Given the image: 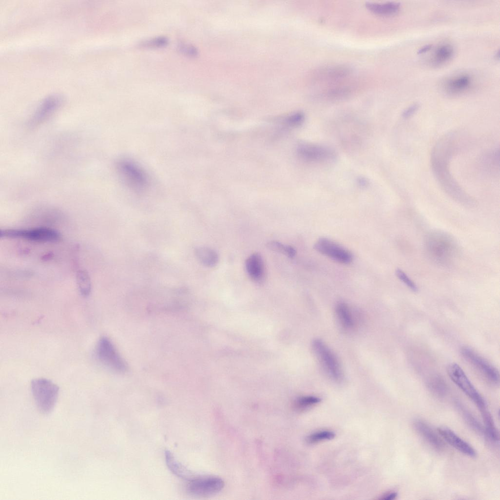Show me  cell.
<instances>
[{
  "mask_svg": "<svg viewBox=\"0 0 500 500\" xmlns=\"http://www.w3.org/2000/svg\"><path fill=\"white\" fill-rule=\"evenodd\" d=\"M456 135L449 133L436 143L431 154L433 172L443 190L456 201L464 205L472 206L474 200L466 193L454 178L449 168V163L455 148Z\"/></svg>",
  "mask_w": 500,
  "mask_h": 500,
  "instance_id": "1",
  "label": "cell"
},
{
  "mask_svg": "<svg viewBox=\"0 0 500 500\" xmlns=\"http://www.w3.org/2000/svg\"><path fill=\"white\" fill-rule=\"evenodd\" d=\"M424 248L429 259L441 266L451 265L458 253V246L455 239L441 230L430 232L426 237Z\"/></svg>",
  "mask_w": 500,
  "mask_h": 500,
  "instance_id": "2",
  "label": "cell"
},
{
  "mask_svg": "<svg viewBox=\"0 0 500 500\" xmlns=\"http://www.w3.org/2000/svg\"><path fill=\"white\" fill-rule=\"evenodd\" d=\"M31 390L38 409L43 415L50 414L56 404L59 387L52 381L38 378L31 382Z\"/></svg>",
  "mask_w": 500,
  "mask_h": 500,
  "instance_id": "3",
  "label": "cell"
},
{
  "mask_svg": "<svg viewBox=\"0 0 500 500\" xmlns=\"http://www.w3.org/2000/svg\"><path fill=\"white\" fill-rule=\"evenodd\" d=\"M116 168L125 184L136 192L145 190L148 184L146 173L137 164L129 160L119 161Z\"/></svg>",
  "mask_w": 500,
  "mask_h": 500,
  "instance_id": "4",
  "label": "cell"
},
{
  "mask_svg": "<svg viewBox=\"0 0 500 500\" xmlns=\"http://www.w3.org/2000/svg\"><path fill=\"white\" fill-rule=\"evenodd\" d=\"M95 355L103 365L117 372H124L126 365L111 340L105 336L101 337L95 348Z\"/></svg>",
  "mask_w": 500,
  "mask_h": 500,
  "instance_id": "5",
  "label": "cell"
},
{
  "mask_svg": "<svg viewBox=\"0 0 500 500\" xmlns=\"http://www.w3.org/2000/svg\"><path fill=\"white\" fill-rule=\"evenodd\" d=\"M447 372L452 381L475 403L479 410L487 407L485 400L458 364H450L447 368Z\"/></svg>",
  "mask_w": 500,
  "mask_h": 500,
  "instance_id": "6",
  "label": "cell"
},
{
  "mask_svg": "<svg viewBox=\"0 0 500 500\" xmlns=\"http://www.w3.org/2000/svg\"><path fill=\"white\" fill-rule=\"evenodd\" d=\"M312 347L316 358L327 375L335 381L341 380L342 378L341 368L333 352L318 339L313 340Z\"/></svg>",
  "mask_w": 500,
  "mask_h": 500,
  "instance_id": "7",
  "label": "cell"
},
{
  "mask_svg": "<svg viewBox=\"0 0 500 500\" xmlns=\"http://www.w3.org/2000/svg\"><path fill=\"white\" fill-rule=\"evenodd\" d=\"M0 237L20 238L38 242H55L61 238L60 233L57 230L47 228L31 229H1Z\"/></svg>",
  "mask_w": 500,
  "mask_h": 500,
  "instance_id": "8",
  "label": "cell"
},
{
  "mask_svg": "<svg viewBox=\"0 0 500 500\" xmlns=\"http://www.w3.org/2000/svg\"><path fill=\"white\" fill-rule=\"evenodd\" d=\"M460 353L462 356L490 383L494 385L499 383L500 375L498 370L484 358L467 346L462 347Z\"/></svg>",
  "mask_w": 500,
  "mask_h": 500,
  "instance_id": "9",
  "label": "cell"
},
{
  "mask_svg": "<svg viewBox=\"0 0 500 500\" xmlns=\"http://www.w3.org/2000/svg\"><path fill=\"white\" fill-rule=\"evenodd\" d=\"M297 153L304 161L312 164L331 162L336 158V154L332 149L313 144H301L298 147Z\"/></svg>",
  "mask_w": 500,
  "mask_h": 500,
  "instance_id": "10",
  "label": "cell"
},
{
  "mask_svg": "<svg viewBox=\"0 0 500 500\" xmlns=\"http://www.w3.org/2000/svg\"><path fill=\"white\" fill-rule=\"evenodd\" d=\"M313 248L318 252L339 263L349 264L353 261V255L350 251L327 238L319 239Z\"/></svg>",
  "mask_w": 500,
  "mask_h": 500,
  "instance_id": "11",
  "label": "cell"
},
{
  "mask_svg": "<svg viewBox=\"0 0 500 500\" xmlns=\"http://www.w3.org/2000/svg\"><path fill=\"white\" fill-rule=\"evenodd\" d=\"M187 488L191 495L196 496H208L220 492L224 487L222 479L215 477L192 478L190 479Z\"/></svg>",
  "mask_w": 500,
  "mask_h": 500,
  "instance_id": "12",
  "label": "cell"
},
{
  "mask_svg": "<svg viewBox=\"0 0 500 500\" xmlns=\"http://www.w3.org/2000/svg\"><path fill=\"white\" fill-rule=\"evenodd\" d=\"M351 72V68L346 65H332L315 70L312 73V77L316 81H334L347 77Z\"/></svg>",
  "mask_w": 500,
  "mask_h": 500,
  "instance_id": "13",
  "label": "cell"
},
{
  "mask_svg": "<svg viewBox=\"0 0 500 500\" xmlns=\"http://www.w3.org/2000/svg\"><path fill=\"white\" fill-rule=\"evenodd\" d=\"M62 100L58 96L46 98L40 104L30 121L31 127L39 125L48 119L61 106Z\"/></svg>",
  "mask_w": 500,
  "mask_h": 500,
  "instance_id": "14",
  "label": "cell"
},
{
  "mask_svg": "<svg viewBox=\"0 0 500 500\" xmlns=\"http://www.w3.org/2000/svg\"><path fill=\"white\" fill-rule=\"evenodd\" d=\"M438 430L444 440L456 449L468 457H476V452L473 447L452 430L446 427H440Z\"/></svg>",
  "mask_w": 500,
  "mask_h": 500,
  "instance_id": "15",
  "label": "cell"
},
{
  "mask_svg": "<svg viewBox=\"0 0 500 500\" xmlns=\"http://www.w3.org/2000/svg\"><path fill=\"white\" fill-rule=\"evenodd\" d=\"M246 272L250 279L256 283H262L265 278V268L261 255L253 253L245 261Z\"/></svg>",
  "mask_w": 500,
  "mask_h": 500,
  "instance_id": "16",
  "label": "cell"
},
{
  "mask_svg": "<svg viewBox=\"0 0 500 500\" xmlns=\"http://www.w3.org/2000/svg\"><path fill=\"white\" fill-rule=\"evenodd\" d=\"M416 431L428 443L437 449L440 450L444 443L432 429L424 421L417 419L413 424Z\"/></svg>",
  "mask_w": 500,
  "mask_h": 500,
  "instance_id": "17",
  "label": "cell"
},
{
  "mask_svg": "<svg viewBox=\"0 0 500 500\" xmlns=\"http://www.w3.org/2000/svg\"><path fill=\"white\" fill-rule=\"evenodd\" d=\"M472 83L471 77L467 74H461L450 78L446 82L445 88L448 93L460 94L470 86Z\"/></svg>",
  "mask_w": 500,
  "mask_h": 500,
  "instance_id": "18",
  "label": "cell"
},
{
  "mask_svg": "<svg viewBox=\"0 0 500 500\" xmlns=\"http://www.w3.org/2000/svg\"><path fill=\"white\" fill-rule=\"evenodd\" d=\"M365 5L370 11L380 16L394 15L396 13L400 8V4L395 1L383 3L367 2Z\"/></svg>",
  "mask_w": 500,
  "mask_h": 500,
  "instance_id": "19",
  "label": "cell"
},
{
  "mask_svg": "<svg viewBox=\"0 0 500 500\" xmlns=\"http://www.w3.org/2000/svg\"><path fill=\"white\" fill-rule=\"evenodd\" d=\"M194 253L198 261L207 267H213L218 263L217 252L210 248L205 246L196 247L194 249Z\"/></svg>",
  "mask_w": 500,
  "mask_h": 500,
  "instance_id": "20",
  "label": "cell"
},
{
  "mask_svg": "<svg viewBox=\"0 0 500 500\" xmlns=\"http://www.w3.org/2000/svg\"><path fill=\"white\" fill-rule=\"evenodd\" d=\"M335 313L341 326L346 330H350L355 325L353 313L348 305L344 302L337 303L335 307Z\"/></svg>",
  "mask_w": 500,
  "mask_h": 500,
  "instance_id": "21",
  "label": "cell"
},
{
  "mask_svg": "<svg viewBox=\"0 0 500 500\" xmlns=\"http://www.w3.org/2000/svg\"><path fill=\"white\" fill-rule=\"evenodd\" d=\"M479 411L481 413L485 425V435L492 442H498L499 441V431L495 425L490 413L487 407L479 410Z\"/></svg>",
  "mask_w": 500,
  "mask_h": 500,
  "instance_id": "22",
  "label": "cell"
},
{
  "mask_svg": "<svg viewBox=\"0 0 500 500\" xmlns=\"http://www.w3.org/2000/svg\"><path fill=\"white\" fill-rule=\"evenodd\" d=\"M165 454L167 466L174 474L182 479H189V480L192 479L188 469L175 459L170 452L166 451Z\"/></svg>",
  "mask_w": 500,
  "mask_h": 500,
  "instance_id": "23",
  "label": "cell"
},
{
  "mask_svg": "<svg viewBox=\"0 0 500 500\" xmlns=\"http://www.w3.org/2000/svg\"><path fill=\"white\" fill-rule=\"evenodd\" d=\"M454 49L449 44H443L437 47L431 59V63L435 66H438L448 62L453 56Z\"/></svg>",
  "mask_w": 500,
  "mask_h": 500,
  "instance_id": "24",
  "label": "cell"
},
{
  "mask_svg": "<svg viewBox=\"0 0 500 500\" xmlns=\"http://www.w3.org/2000/svg\"><path fill=\"white\" fill-rule=\"evenodd\" d=\"M456 406L462 414L464 420L473 430L477 433L485 434L484 430L481 424L468 410L464 408V406L458 402H456Z\"/></svg>",
  "mask_w": 500,
  "mask_h": 500,
  "instance_id": "25",
  "label": "cell"
},
{
  "mask_svg": "<svg viewBox=\"0 0 500 500\" xmlns=\"http://www.w3.org/2000/svg\"><path fill=\"white\" fill-rule=\"evenodd\" d=\"M427 385L431 392L438 396L442 397L446 393L447 386L444 380L438 375L431 377L428 381Z\"/></svg>",
  "mask_w": 500,
  "mask_h": 500,
  "instance_id": "26",
  "label": "cell"
},
{
  "mask_svg": "<svg viewBox=\"0 0 500 500\" xmlns=\"http://www.w3.org/2000/svg\"><path fill=\"white\" fill-rule=\"evenodd\" d=\"M77 283L81 294L83 296L89 295L91 292V281L89 275L84 271H80L77 273Z\"/></svg>",
  "mask_w": 500,
  "mask_h": 500,
  "instance_id": "27",
  "label": "cell"
},
{
  "mask_svg": "<svg viewBox=\"0 0 500 500\" xmlns=\"http://www.w3.org/2000/svg\"><path fill=\"white\" fill-rule=\"evenodd\" d=\"M267 245L269 249L282 253L290 258H293L296 253L295 249L292 246L285 245L277 241H271Z\"/></svg>",
  "mask_w": 500,
  "mask_h": 500,
  "instance_id": "28",
  "label": "cell"
},
{
  "mask_svg": "<svg viewBox=\"0 0 500 500\" xmlns=\"http://www.w3.org/2000/svg\"><path fill=\"white\" fill-rule=\"evenodd\" d=\"M334 437V433L332 431H322L309 435L306 440L309 444H314L321 441L333 439Z\"/></svg>",
  "mask_w": 500,
  "mask_h": 500,
  "instance_id": "29",
  "label": "cell"
},
{
  "mask_svg": "<svg viewBox=\"0 0 500 500\" xmlns=\"http://www.w3.org/2000/svg\"><path fill=\"white\" fill-rule=\"evenodd\" d=\"M320 398L314 396H302L296 400L295 407L299 409H305L313 406L320 401Z\"/></svg>",
  "mask_w": 500,
  "mask_h": 500,
  "instance_id": "30",
  "label": "cell"
},
{
  "mask_svg": "<svg viewBox=\"0 0 500 500\" xmlns=\"http://www.w3.org/2000/svg\"><path fill=\"white\" fill-rule=\"evenodd\" d=\"M350 89L348 87H338L327 90L324 95L328 99H338L346 97L350 94Z\"/></svg>",
  "mask_w": 500,
  "mask_h": 500,
  "instance_id": "31",
  "label": "cell"
},
{
  "mask_svg": "<svg viewBox=\"0 0 500 500\" xmlns=\"http://www.w3.org/2000/svg\"><path fill=\"white\" fill-rule=\"evenodd\" d=\"M396 274L400 280L403 282L411 290L415 292L417 291L416 284L403 271L397 269L396 270Z\"/></svg>",
  "mask_w": 500,
  "mask_h": 500,
  "instance_id": "32",
  "label": "cell"
},
{
  "mask_svg": "<svg viewBox=\"0 0 500 500\" xmlns=\"http://www.w3.org/2000/svg\"><path fill=\"white\" fill-rule=\"evenodd\" d=\"M304 119L302 112H296L288 117L287 123L291 126H298L303 123Z\"/></svg>",
  "mask_w": 500,
  "mask_h": 500,
  "instance_id": "33",
  "label": "cell"
},
{
  "mask_svg": "<svg viewBox=\"0 0 500 500\" xmlns=\"http://www.w3.org/2000/svg\"><path fill=\"white\" fill-rule=\"evenodd\" d=\"M419 105L418 104H414L404 110L402 116L404 119H408L413 116L418 109Z\"/></svg>",
  "mask_w": 500,
  "mask_h": 500,
  "instance_id": "34",
  "label": "cell"
},
{
  "mask_svg": "<svg viewBox=\"0 0 500 500\" xmlns=\"http://www.w3.org/2000/svg\"><path fill=\"white\" fill-rule=\"evenodd\" d=\"M167 42V39L164 38H158L153 39L146 43L147 46H160L165 45Z\"/></svg>",
  "mask_w": 500,
  "mask_h": 500,
  "instance_id": "35",
  "label": "cell"
},
{
  "mask_svg": "<svg viewBox=\"0 0 500 500\" xmlns=\"http://www.w3.org/2000/svg\"><path fill=\"white\" fill-rule=\"evenodd\" d=\"M397 493L395 491L389 492L380 497V499L385 500H392L395 499L397 497Z\"/></svg>",
  "mask_w": 500,
  "mask_h": 500,
  "instance_id": "36",
  "label": "cell"
},
{
  "mask_svg": "<svg viewBox=\"0 0 500 500\" xmlns=\"http://www.w3.org/2000/svg\"><path fill=\"white\" fill-rule=\"evenodd\" d=\"M181 50L184 52L186 54L188 55H194L195 51L193 49L192 47L188 46L187 45H181L180 47Z\"/></svg>",
  "mask_w": 500,
  "mask_h": 500,
  "instance_id": "37",
  "label": "cell"
},
{
  "mask_svg": "<svg viewBox=\"0 0 500 500\" xmlns=\"http://www.w3.org/2000/svg\"><path fill=\"white\" fill-rule=\"evenodd\" d=\"M432 45L427 44L420 48L417 51V54H421L424 53L431 49Z\"/></svg>",
  "mask_w": 500,
  "mask_h": 500,
  "instance_id": "38",
  "label": "cell"
},
{
  "mask_svg": "<svg viewBox=\"0 0 500 500\" xmlns=\"http://www.w3.org/2000/svg\"><path fill=\"white\" fill-rule=\"evenodd\" d=\"M358 182L360 183V185L363 186H365L367 185V182L365 180V179H360V180L358 181Z\"/></svg>",
  "mask_w": 500,
  "mask_h": 500,
  "instance_id": "39",
  "label": "cell"
}]
</instances>
